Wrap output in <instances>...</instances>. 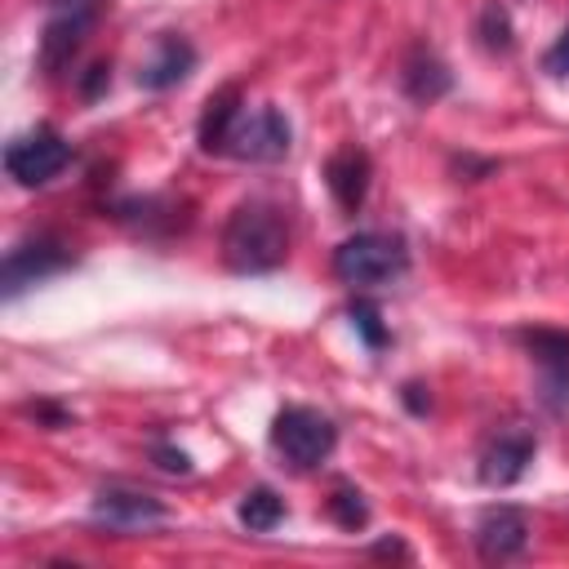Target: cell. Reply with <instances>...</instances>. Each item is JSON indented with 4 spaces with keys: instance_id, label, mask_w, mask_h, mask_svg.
I'll return each instance as SVG.
<instances>
[{
    "instance_id": "24",
    "label": "cell",
    "mask_w": 569,
    "mask_h": 569,
    "mask_svg": "<svg viewBox=\"0 0 569 569\" xmlns=\"http://www.w3.org/2000/svg\"><path fill=\"white\" fill-rule=\"evenodd\" d=\"M418 391H422V387H418V382H409V387H405V405H409V409H413V413H427V409H431V396H427V400H422V396H418Z\"/></svg>"
},
{
    "instance_id": "12",
    "label": "cell",
    "mask_w": 569,
    "mask_h": 569,
    "mask_svg": "<svg viewBox=\"0 0 569 569\" xmlns=\"http://www.w3.org/2000/svg\"><path fill=\"white\" fill-rule=\"evenodd\" d=\"M191 71H196V44L187 36H178V31H164L156 40V53L138 71V84L151 89V93H164V89L182 84Z\"/></svg>"
},
{
    "instance_id": "23",
    "label": "cell",
    "mask_w": 569,
    "mask_h": 569,
    "mask_svg": "<svg viewBox=\"0 0 569 569\" xmlns=\"http://www.w3.org/2000/svg\"><path fill=\"white\" fill-rule=\"evenodd\" d=\"M102 84H111V67L107 62H98V67H89V76H84V84H80V93L84 98H98V89Z\"/></svg>"
},
{
    "instance_id": "16",
    "label": "cell",
    "mask_w": 569,
    "mask_h": 569,
    "mask_svg": "<svg viewBox=\"0 0 569 569\" xmlns=\"http://www.w3.org/2000/svg\"><path fill=\"white\" fill-rule=\"evenodd\" d=\"M520 342L542 373H569V333L565 329H520Z\"/></svg>"
},
{
    "instance_id": "3",
    "label": "cell",
    "mask_w": 569,
    "mask_h": 569,
    "mask_svg": "<svg viewBox=\"0 0 569 569\" xmlns=\"http://www.w3.org/2000/svg\"><path fill=\"white\" fill-rule=\"evenodd\" d=\"M338 445V427L329 413L311 405H284L271 418V449L293 467V471H316Z\"/></svg>"
},
{
    "instance_id": "5",
    "label": "cell",
    "mask_w": 569,
    "mask_h": 569,
    "mask_svg": "<svg viewBox=\"0 0 569 569\" xmlns=\"http://www.w3.org/2000/svg\"><path fill=\"white\" fill-rule=\"evenodd\" d=\"M289 120H284V111H276V107H244L240 111V120H236V129H231V138H227V147H222V156H236V160H253V164H271V160H284L289 156Z\"/></svg>"
},
{
    "instance_id": "11",
    "label": "cell",
    "mask_w": 569,
    "mask_h": 569,
    "mask_svg": "<svg viewBox=\"0 0 569 569\" xmlns=\"http://www.w3.org/2000/svg\"><path fill=\"white\" fill-rule=\"evenodd\" d=\"M369 178H373V160L356 142L342 147V151H333L329 164H325V182H329V191H333V200H338L342 213H360V204L369 196Z\"/></svg>"
},
{
    "instance_id": "4",
    "label": "cell",
    "mask_w": 569,
    "mask_h": 569,
    "mask_svg": "<svg viewBox=\"0 0 569 569\" xmlns=\"http://www.w3.org/2000/svg\"><path fill=\"white\" fill-rule=\"evenodd\" d=\"M71 164V142L53 124H36L4 147V173L18 187H44Z\"/></svg>"
},
{
    "instance_id": "22",
    "label": "cell",
    "mask_w": 569,
    "mask_h": 569,
    "mask_svg": "<svg viewBox=\"0 0 569 569\" xmlns=\"http://www.w3.org/2000/svg\"><path fill=\"white\" fill-rule=\"evenodd\" d=\"M27 413H31V418H40L44 427H71V413H67V409H58V405H49V400L27 405Z\"/></svg>"
},
{
    "instance_id": "26",
    "label": "cell",
    "mask_w": 569,
    "mask_h": 569,
    "mask_svg": "<svg viewBox=\"0 0 569 569\" xmlns=\"http://www.w3.org/2000/svg\"><path fill=\"white\" fill-rule=\"evenodd\" d=\"M53 9H62V4H89V0H49Z\"/></svg>"
},
{
    "instance_id": "10",
    "label": "cell",
    "mask_w": 569,
    "mask_h": 569,
    "mask_svg": "<svg viewBox=\"0 0 569 569\" xmlns=\"http://www.w3.org/2000/svg\"><path fill=\"white\" fill-rule=\"evenodd\" d=\"M93 520L111 525V529H147L164 520V502L156 493L129 489V485H107L93 498Z\"/></svg>"
},
{
    "instance_id": "25",
    "label": "cell",
    "mask_w": 569,
    "mask_h": 569,
    "mask_svg": "<svg viewBox=\"0 0 569 569\" xmlns=\"http://www.w3.org/2000/svg\"><path fill=\"white\" fill-rule=\"evenodd\" d=\"M373 556H409V547L391 538V542H378V547H373Z\"/></svg>"
},
{
    "instance_id": "7",
    "label": "cell",
    "mask_w": 569,
    "mask_h": 569,
    "mask_svg": "<svg viewBox=\"0 0 569 569\" xmlns=\"http://www.w3.org/2000/svg\"><path fill=\"white\" fill-rule=\"evenodd\" d=\"M93 22H98V0H89V4H62L44 22V36H40V71L58 76L62 67H71V58L84 49Z\"/></svg>"
},
{
    "instance_id": "6",
    "label": "cell",
    "mask_w": 569,
    "mask_h": 569,
    "mask_svg": "<svg viewBox=\"0 0 569 569\" xmlns=\"http://www.w3.org/2000/svg\"><path fill=\"white\" fill-rule=\"evenodd\" d=\"M71 262H76V253L62 240H53V236H36V240L13 244L4 253V267H0L4 298H18L22 289H31V284H40V280H49L58 271H67Z\"/></svg>"
},
{
    "instance_id": "9",
    "label": "cell",
    "mask_w": 569,
    "mask_h": 569,
    "mask_svg": "<svg viewBox=\"0 0 569 569\" xmlns=\"http://www.w3.org/2000/svg\"><path fill=\"white\" fill-rule=\"evenodd\" d=\"M471 542H476V556L489 560V565L511 560L529 547V520L516 507H489V511H480V520L471 529Z\"/></svg>"
},
{
    "instance_id": "18",
    "label": "cell",
    "mask_w": 569,
    "mask_h": 569,
    "mask_svg": "<svg viewBox=\"0 0 569 569\" xmlns=\"http://www.w3.org/2000/svg\"><path fill=\"white\" fill-rule=\"evenodd\" d=\"M476 36H480V44H485L489 53H507V49L516 44V31H511V13H507V4L489 0V4L480 9V18H476Z\"/></svg>"
},
{
    "instance_id": "15",
    "label": "cell",
    "mask_w": 569,
    "mask_h": 569,
    "mask_svg": "<svg viewBox=\"0 0 569 569\" xmlns=\"http://www.w3.org/2000/svg\"><path fill=\"white\" fill-rule=\"evenodd\" d=\"M236 520H240L249 533H271V529L284 520V498H280L276 489L258 485V489H249V493L240 498V507H236Z\"/></svg>"
},
{
    "instance_id": "21",
    "label": "cell",
    "mask_w": 569,
    "mask_h": 569,
    "mask_svg": "<svg viewBox=\"0 0 569 569\" xmlns=\"http://www.w3.org/2000/svg\"><path fill=\"white\" fill-rule=\"evenodd\" d=\"M542 71H551V76H569V27L556 36V44L542 53Z\"/></svg>"
},
{
    "instance_id": "1",
    "label": "cell",
    "mask_w": 569,
    "mask_h": 569,
    "mask_svg": "<svg viewBox=\"0 0 569 569\" xmlns=\"http://www.w3.org/2000/svg\"><path fill=\"white\" fill-rule=\"evenodd\" d=\"M289 258V218L271 200H240L222 227V262L236 276H267Z\"/></svg>"
},
{
    "instance_id": "14",
    "label": "cell",
    "mask_w": 569,
    "mask_h": 569,
    "mask_svg": "<svg viewBox=\"0 0 569 569\" xmlns=\"http://www.w3.org/2000/svg\"><path fill=\"white\" fill-rule=\"evenodd\" d=\"M244 107H249V102H244L240 84H222L218 93H209V102H204V111H200V124H196L200 151L222 156V147H227V138H231V129H236V120H240Z\"/></svg>"
},
{
    "instance_id": "19",
    "label": "cell",
    "mask_w": 569,
    "mask_h": 569,
    "mask_svg": "<svg viewBox=\"0 0 569 569\" xmlns=\"http://www.w3.org/2000/svg\"><path fill=\"white\" fill-rule=\"evenodd\" d=\"M347 316H351V329L365 338V347L369 351H382L387 347V325H382V311H378V302H369V298H356L351 307H347Z\"/></svg>"
},
{
    "instance_id": "8",
    "label": "cell",
    "mask_w": 569,
    "mask_h": 569,
    "mask_svg": "<svg viewBox=\"0 0 569 569\" xmlns=\"http://www.w3.org/2000/svg\"><path fill=\"white\" fill-rule=\"evenodd\" d=\"M533 453H538V440L525 431V427H511V431H498L485 449H480V485H489V489H507V485H516L525 471H529V462H533Z\"/></svg>"
},
{
    "instance_id": "17",
    "label": "cell",
    "mask_w": 569,
    "mask_h": 569,
    "mask_svg": "<svg viewBox=\"0 0 569 569\" xmlns=\"http://www.w3.org/2000/svg\"><path fill=\"white\" fill-rule=\"evenodd\" d=\"M329 516H333L338 529L360 533V529L369 525V502H365V493H360L351 480H338L333 493H329Z\"/></svg>"
},
{
    "instance_id": "20",
    "label": "cell",
    "mask_w": 569,
    "mask_h": 569,
    "mask_svg": "<svg viewBox=\"0 0 569 569\" xmlns=\"http://www.w3.org/2000/svg\"><path fill=\"white\" fill-rule=\"evenodd\" d=\"M151 458H156L160 471H173V476H187L191 471V458L182 449H173V445H151Z\"/></svg>"
},
{
    "instance_id": "13",
    "label": "cell",
    "mask_w": 569,
    "mask_h": 569,
    "mask_svg": "<svg viewBox=\"0 0 569 569\" xmlns=\"http://www.w3.org/2000/svg\"><path fill=\"white\" fill-rule=\"evenodd\" d=\"M400 89H405L409 102L431 107V102H440V98L453 89V76H449V67L436 58V49L413 44V49L405 53V62H400Z\"/></svg>"
},
{
    "instance_id": "2",
    "label": "cell",
    "mask_w": 569,
    "mask_h": 569,
    "mask_svg": "<svg viewBox=\"0 0 569 569\" xmlns=\"http://www.w3.org/2000/svg\"><path fill=\"white\" fill-rule=\"evenodd\" d=\"M409 271V244L396 231H356L333 249V276L351 289L391 284Z\"/></svg>"
}]
</instances>
